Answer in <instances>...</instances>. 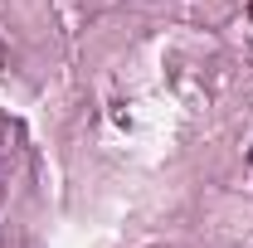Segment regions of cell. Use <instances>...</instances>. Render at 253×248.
<instances>
[{
	"mask_svg": "<svg viewBox=\"0 0 253 248\" xmlns=\"http://www.w3.org/2000/svg\"><path fill=\"white\" fill-rule=\"evenodd\" d=\"M249 156H253V151H249Z\"/></svg>",
	"mask_w": 253,
	"mask_h": 248,
	"instance_id": "cell-2",
	"label": "cell"
},
{
	"mask_svg": "<svg viewBox=\"0 0 253 248\" xmlns=\"http://www.w3.org/2000/svg\"><path fill=\"white\" fill-rule=\"evenodd\" d=\"M249 15H253V5H249Z\"/></svg>",
	"mask_w": 253,
	"mask_h": 248,
	"instance_id": "cell-1",
	"label": "cell"
}]
</instances>
